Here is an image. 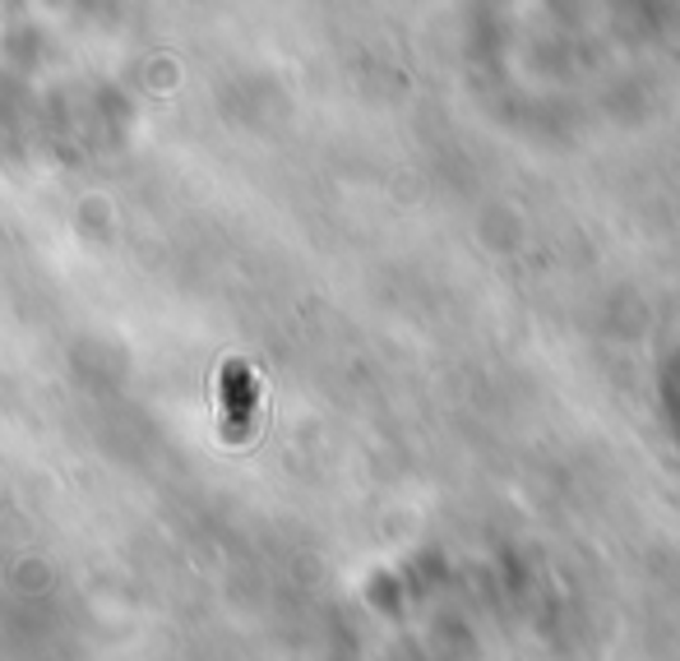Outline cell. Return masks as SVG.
I'll return each instance as SVG.
<instances>
[{
	"label": "cell",
	"instance_id": "6da1fadb",
	"mask_svg": "<svg viewBox=\"0 0 680 661\" xmlns=\"http://www.w3.org/2000/svg\"><path fill=\"white\" fill-rule=\"evenodd\" d=\"M223 388L231 394V407H237V412H231V440H241L246 435V425H250V407H255V384H250V375L241 371V365H231V371L223 375Z\"/></svg>",
	"mask_w": 680,
	"mask_h": 661
}]
</instances>
